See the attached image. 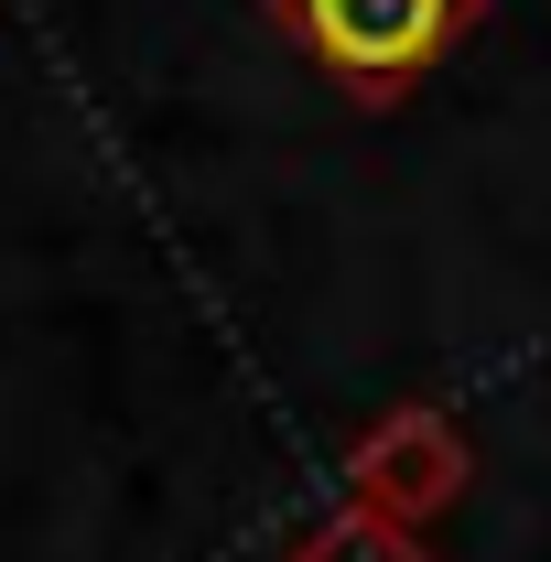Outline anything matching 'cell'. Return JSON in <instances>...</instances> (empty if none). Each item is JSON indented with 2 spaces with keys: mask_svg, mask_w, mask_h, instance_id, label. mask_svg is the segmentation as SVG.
<instances>
[{
  "mask_svg": "<svg viewBox=\"0 0 551 562\" xmlns=\"http://www.w3.org/2000/svg\"><path fill=\"white\" fill-rule=\"evenodd\" d=\"M260 11L303 44V66L325 76L336 98H357V109L412 98L421 76L486 22V0H260Z\"/></svg>",
  "mask_w": 551,
  "mask_h": 562,
  "instance_id": "1",
  "label": "cell"
}]
</instances>
